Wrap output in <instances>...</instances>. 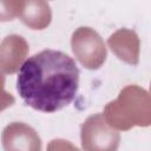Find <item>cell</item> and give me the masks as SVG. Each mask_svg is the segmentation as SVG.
Returning <instances> with one entry per match:
<instances>
[{
    "label": "cell",
    "mask_w": 151,
    "mask_h": 151,
    "mask_svg": "<svg viewBox=\"0 0 151 151\" xmlns=\"http://www.w3.org/2000/svg\"><path fill=\"white\" fill-rule=\"evenodd\" d=\"M79 70L61 51L44 50L29 57L20 67L17 91L26 105L52 113L67 106L76 97Z\"/></svg>",
    "instance_id": "6da1fadb"
},
{
    "label": "cell",
    "mask_w": 151,
    "mask_h": 151,
    "mask_svg": "<svg viewBox=\"0 0 151 151\" xmlns=\"http://www.w3.org/2000/svg\"><path fill=\"white\" fill-rule=\"evenodd\" d=\"M106 122L117 130L151 125V94L137 85L124 87L118 98L104 109Z\"/></svg>",
    "instance_id": "7a4b0ae2"
},
{
    "label": "cell",
    "mask_w": 151,
    "mask_h": 151,
    "mask_svg": "<svg viewBox=\"0 0 151 151\" xmlns=\"http://www.w3.org/2000/svg\"><path fill=\"white\" fill-rule=\"evenodd\" d=\"M72 52L88 70H98L106 60V47L101 37L91 27L77 28L71 38Z\"/></svg>",
    "instance_id": "3957f363"
},
{
    "label": "cell",
    "mask_w": 151,
    "mask_h": 151,
    "mask_svg": "<svg viewBox=\"0 0 151 151\" xmlns=\"http://www.w3.org/2000/svg\"><path fill=\"white\" fill-rule=\"evenodd\" d=\"M81 147L87 151H113L118 149L120 134L105 119L104 114L90 116L81 125Z\"/></svg>",
    "instance_id": "277c9868"
},
{
    "label": "cell",
    "mask_w": 151,
    "mask_h": 151,
    "mask_svg": "<svg viewBox=\"0 0 151 151\" xmlns=\"http://www.w3.org/2000/svg\"><path fill=\"white\" fill-rule=\"evenodd\" d=\"M2 144L5 150H41V140L38 133L24 123H12L4 129Z\"/></svg>",
    "instance_id": "5b68a950"
},
{
    "label": "cell",
    "mask_w": 151,
    "mask_h": 151,
    "mask_svg": "<svg viewBox=\"0 0 151 151\" xmlns=\"http://www.w3.org/2000/svg\"><path fill=\"white\" fill-rule=\"evenodd\" d=\"M28 45L26 40L17 34L6 37L0 46V67L4 74L15 73L26 61Z\"/></svg>",
    "instance_id": "8992f818"
},
{
    "label": "cell",
    "mask_w": 151,
    "mask_h": 151,
    "mask_svg": "<svg viewBox=\"0 0 151 151\" xmlns=\"http://www.w3.org/2000/svg\"><path fill=\"white\" fill-rule=\"evenodd\" d=\"M107 45L111 51L124 63L137 65L139 63L140 41L137 33L129 28H120L110 35Z\"/></svg>",
    "instance_id": "52a82bcc"
},
{
    "label": "cell",
    "mask_w": 151,
    "mask_h": 151,
    "mask_svg": "<svg viewBox=\"0 0 151 151\" xmlns=\"http://www.w3.org/2000/svg\"><path fill=\"white\" fill-rule=\"evenodd\" d=\"M18 17L27 27L44 29L52 20V12L46 0H21Z\"/></svg>",
    "instance_id": "ba28073f"
},
{
    "label": "cell",
    "mask_w": 151,
    "mask_h": 151,
    "mask_svg": "<svg viewBox=\"0 0 151 151\" xmlns=\"http://www.w3.org/2000/svg\"><path fill=\"white\" fill-rule=\"evenodd\" d=\"M1 1V20H13L19 14L21 0H0Z\"/></svg>",
    "instance_id": "9c48e42d"
},
{
    "label": "cell",
    "mask_w": 151,
    "mask_h": 151,
    "mask_svg": "<svg viewBox=\"0 0 151 151\" xmlns=\"http://www.w3.org/2000/svg\"><path fill=\"white\" fill-rule=\"evenodd\" d=\"M150 94H151V85H150Z\"/></svg>",
    "instance_id": "30bf717a"
}]
</instances>
